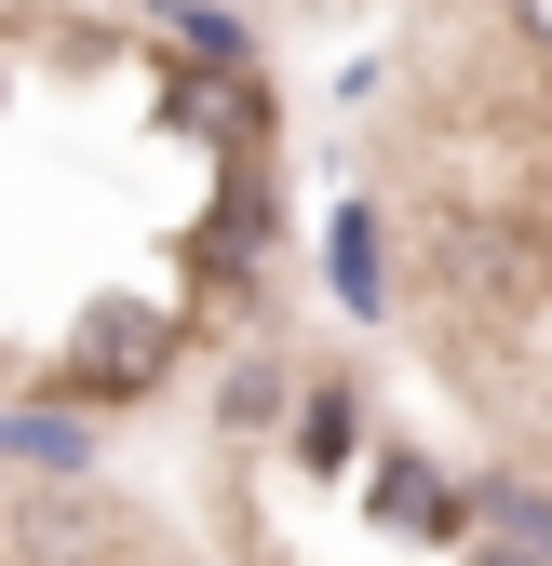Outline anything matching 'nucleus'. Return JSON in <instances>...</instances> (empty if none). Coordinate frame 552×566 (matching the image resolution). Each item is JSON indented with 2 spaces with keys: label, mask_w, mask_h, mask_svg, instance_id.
<instances>
[{
  "label": "nucleus",
  "mask_w": 552,
  "mask_h": 566,
  "mask_svg": "<svg viewBox=\"0 0 552 566\" xmlns=\"http://www.w3.org/2000/svg\"><path fill=\"white\" fill-rule=\"evenodd\" d=\"M512 28H526V41H539V54H552V0H512Z\"/></svg>",
  "instance_id": "nucleus-5"
},
{
  "label": "nucleus",
  "mask_w": 552,
  "mask_h": 566,
  "mask_svg": "<svg viewBox=\"0 0 552 566\" xmlns=\"http://www.w3.org/2000/svg\"><path fill=\"white\" fill-rule=\"evenodd\" d=\"M486 566H552V553H486Z\"/></svg>",
  "instance_id": "nucleus-6"
},
{
  "label": "nucleus",
  "mask_w": 552,
  "mask_h": 566,
  "mask_svg": "<svg viewBox=\"0 0 552 566\" xmlns=\"http://www.w3.org/2000/svg\"><path fill=\"white\" fill-rule=\"evenodd\" d=\"M337 283H351V311H378V217H337Z\"/></svg>",
  "instance_id": "nucleus-3"
},
{
  "label": "nucleus",
  "mask_w": 552,
  "mask_h": 566,
  "mask_svg": "<svg viewBox=\"0 0 552 566\" xmlns=\"http://www.w3.org/2000/svg\"><path fill=\"white\" fill-rule=\"evenodd\" d=\"M149 350H162V324H135V311H108V324H95V365H108V378H135Z\"/></svg>",
  "instance_id": "nucleus-4"
},
{
  "label": "nucleus",
  "mask_w": 552,
  "mask_h": 566,
  "mask_svg": "<svg viewBox=\"0 0 552 566\" xmlns=\"http://www.w3.org/2000/svg\"><path fill=\"white\" fill-rule=\"evenodd\" d=\"M486 526H499V553H552V500L539 485H486Z\"/></svg>",
  "instance_id": "nucleus-1"
},
{
  "label": "nucleus",
  "mask_w": 552,
  "mask_h": 566,
  "mask_svg": "<svg viewBox=\"0 0 552 566\" xmlns=\"http://www.w3.org/2000/svg\"><path fill=\"white\" fill-rule=\"evenodd\" d=\"M378 513H418V526H445V485H432L418 459H378Z\"/></svg>",
  "instance_id": "nucleus-2"
}]
</instances>
